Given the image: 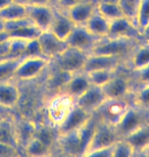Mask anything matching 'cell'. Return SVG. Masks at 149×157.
<instances>
[{
	"instance_id": "cell-1",
	"label": "cell",
	"mask_w": 149,
	"mask_h": 157,
	"mask_svg": "<svg viewBox=\"0 0 149 157\" xmlns=\"http://www.w3.org/2000/svg\"><path fill=\"white\" fill-rule=\"evenodd\" d=\"M142 40L103 37L96 43L89 54L118 56L127 61Z\"/></svg>"
},
{
	"instance_id": "cell-2",
	"label": "cell",
	"mask_w": 149,
	"mask_h": 157,
	"mask_svg": "<svg viewBox=\"0 0 149 157\" xmlns=\"http://www.w3.org/2000/svg\"><path fill=\"white\" fill-rule=\"evenodd\" d=\"M149 122V110L143 109L139 106L133 104L129 105L122 118L120 119L115 128L118 133L120 139L127 137L128 135L138 130L142 125Z\"/></svg>"
},
{
	"instance_id": "cell-3",
	"label": "cell",
	"mask_w": 149,
	"mask_h": 157,
	"mask_svg": "<svg viewBox=\"0 0 149 157\" xmlns=\"http://www.w3.org/2000/svg\"><path fill=\"white\" fill-rule=\"evenodd\" d=\"M50 59L44 56H28L24 57L15 70L14 80L27 82L37 80L49 67Z\"/></svg>"
},
{
	"instance_id": "cell-4",
	"label": "cell",
	"mask_w": 149,
	"mask_h": 157,
	"mask_svg": "<svg viewBox=\"0 0 149 157\" xmlns=\"http://www.w3.org/2000/svg\"><path fill=\"white\" fill-rule=\"evenodd\" d=\"M88 55L89 53L85 52L83 50L69 46L65 51L60 53L57 57L52 59L51 61L60 70L75 74L83 71Z\"/></svg>"
},
{
	"instance_id": "cell-5",
	"label": "cell",
	"mask_w": 149,
	"mask_h": 157,
	"mask_svg": "<svg viewBox=\"0 0 149 157\" xmlns=\"http://www.w3.org/2000/svg\"><path fill=\"white\" fill-rule=\"evenodd\" d=\"M131 103L128 99L107 98L93 114L101 121L116 127Z\"/></svg>"
},
{
	"instance_id": "cell-6",
	"label": "cell",
	"mask_w": 149,
	"mask_h": 157,
	"mask_svg": "<svg viewBox=\"0 0 149 157\" xmlns=\"http://www.w3.org/2000/svg\"><path fill=\"white\" fill-rule=\"evenodd\" d=\"M74 104L75 99L65 94H57L52 96L45 110L46 121L57 128Z\"/></svg>"
},
{
	"instance_id": "cell-7",
	"label": "cell",
	"mask_w": 149,
	"mask_h": 157,
	"mask_svg": "<svg viewBox=\"0 0 149 157\" xmlns=\"http://www.w3.org/2000/svg\"><path fill=\"white\" fill-rule=\"evenodd\" d=\"M120 67L112 80L102 87L103 92L107 98L128 99L129 96L131 95L132 78L120 71Z\"/></svg>"
},
{
	"instance_id": "cell-8",
	"label": "cell",
	"mask_w": 149,
	"mask_h": 157,
	"mask_svg": "<svg viewBox=\"0 0 149 157\" xmlns=\"http://www.w3.org/2000/svg\"><path fill=\"white\" fill-rule=\"evenodd\" d=\"M119 139L120 137L118 133H116L115 127H112V125L108 124H105V122L101 121L99 119L96 130H95V133L93 135V138H92V141L90 143V146L88 148L87 152L85 153V155L91 151H94V150L106 148V147L115 145V143Z\"/></svg>"
},
{
	"instance_id": "cell-9",
	"label": "cell",
	"mask_w": 149,
	"mask_h": 157,
	"mask_svg": "<svg viewBox=\"0 0 149 157\" xmlns=\"http://www.w3.org/2000/svg\"><path fill=\"white\" fill-rule=\"evenodd\" d=\"M101 38L89 32L85 26H75L65 42L68 43L69 46L90 53L92 48L96 45V43Z\"/></svg>"
},
{
	"instance_id": "cell-10",
	"label": "cell",
	"mask_w": 149,
	"mask_h": 157,
	"mask_svg": "<svg viewBox=\"0 0 149 157\" xmlns=\"http://www.w3.org/2000/svg\"><path fill=\"white\" fill-rule=\"evenodd\" d=\"M38 41L42 49L43 56L50 60L57 57L60 53H62L69 47L68 43L65 40L59 39L49 30L42 31L40 36L38 37Z\"/></svg>"
},
{
	"instance_id": "cell-11",
	"label": "cell",
	"mask_w": 149,
	"mask_h": 157,
	"mask_svg": "<svg viewBox=\"0 0 149 157\" xmlns=\"http://www.w3.org/2000/svg\"><path fill=\"white\" fill-rule=\"evenodd\" d=\"M106 37L142 40L141 32L136 26V24L125 17H120L113 21H110L108 34Z\"/></svg>"
},
{
	"instance_id": "cell-12",
	"label": "cell",
	"mask_w": 149,
	"mask_h": 157,
	"mask_svg": "<svg viewBox=\"0 0 149 157\" xmlns=\"http://www.w3.org/2000/svg\"><path fill=\"white\" fill-rule=\"evenodd\" d=\"M107 99L102 87L91 85L80 97L76 99V104L88 113H94L98 107Z\"/></svg>"
},
{
	"instance_id": "cell-13",
	"label": "cell",
	"mask_w": 149,
	"mask_h": 157,
	"mask_svg": "<svg viewBox=\"0 0 149 157\" xmlns=\"http://www.w3.org/2000/svg\"><path fill=\"white\" fill-rule=\"evenodd\" d=\"M90 117L91 113H88L87 111L83 110L75 102L74 106L69 109V111L66 113L65 118L62 119V121L58 124L57 127L58 135L78 131L88 121V118Z\"/></svg>"
},
{
	"instance_id": "cell-14",
	"label": "cell",
	"mask_w": 149,
	"mask_h": 157,
	"mask_svg": "<svg viewBox=\"0 0 149 157\" xmlns=\"http://www.w3.org/2000/svg\"><path fill=\"white\" fill-rule=\"evenodd\" d=\"M27 17L40 30L48 31L51 27L54 7L52 5H27Z\"/></svg>"
},
{
	"instance_id": "cell-15",
	"label": "cell",
	"mask_w": 149,
	"mask_h": 157,
	"mask_svg": "<svg viewBox=\"0 0 149 157\" xmlns=\"http://www.w3.org/2000/svg\"><path fill=\"white\" fill-rule=\"evenodd\" d=\"M49 67L50 70L47 74L45 83H44V89L46 93H49L52 97L60 94L73 74L60 70L54 63H52V61H50Z\"/></svg>"
},
{
	"instance_id": "cell-16",
	"label": "cell",
	"mask_w": 149,
	"mask_h": 157,
	"mask_svg": "<svg viewBox=\"0 0 149 157\" xmlns=\"http://www.w3.org/2000/svg\"><path fill=\"white\" fill-rule=\"evenodd\" d=\"M125 63V59L118 57V56L89 54L86 63L84 65L83 71L89 73L95 70H116V68L123 67Z\"/></svg>"
},
{
	"instance_id": "cell-17",
	"label": "cell",
	"mask_w": 149,
	"mask_h": 157,
	"mask_svg": "<svg viewBox=\"0 0 149 157\" xmlns=\"http://www.w3.org/2000/svg\"><path fill=\"white\" fill-rule=\"evenodd\" d=\"M20 85L14 78L0 83V106L6 110L17 108L20 101Z\"/></svg>"
},
{
	"instance_id": "cell-18",
	"label": "cell",
	"mask_w": 149,
	"mask_h": 157,
	"mask_svg": "<svg viewBox=\"0 0 149 157\" xmlns=\"http://www.w3.org/2000/svg\"><path fill=\"white\" fill-rule=\"evenodd\" d=\"M14 130L15 138H17L18 147L20 150H23L25 146L35 137L36 133V121L32 118L21 117H14Z\"/></svg>"
},
{
	"instance_id": "cell-19",
	"label": "cell",
	"mask_w": 149,
	"mask_h": 157,
	"mask_svg": "<svg viewBox=\"0 0 149 157\" xmlns=\"http://www.w3.org/2000/svg\"><path fill=\"white\" fill-rule=\"evenodd\" d=\"M91 85L92 84L89 80V77H88L87 73H85L83 71H78V73L72 75V77L69 78L68 83L63 87L60 94H65V95L75 99L76 101V99L78 97H80Z\"/></svg>"
},
{
	"instance_id": "cell-20",
	"label": "cell",
	"mask_w": 149,
	"mask_h": 157,
	"mask_svg": "<svg viewBox=\"0 0 149 157\" xmlns=\"http://www.w3.org/2000/svg\"><path fill=\"white\" fill-rule=\"evenodd\" d=\"M96 4L97 0H85L65 11H66L69 17L74 21L76 26H84L96 10Z\"/></svg>"
},
{
	"instance_id": "cell-21",
	"label": "cell",
	"mask_w": 149,
	"mask_h": 157,
	"mask_svg": "<svg viewBox=\"0 0 149 157\" xmlns=\"http://www.w3.org/2000/svg\"><path fill=\"white\" fill-rule=\"evenodd\" d=\"M54 7V6H53ZM76 25L74 24L71 18L69 17L68 13L65 10H60V9L54 7V17H53L51 27L49 31L57 36L59 39L66 40L69 34L72 33L73 29L75 28Z\"/></svg>"
},
{
	"instance_id": "cell-22",
	"label": "cell",
	"mask_w": 149,
	"mask_h": 157,
	"mask_svg": "<svg viewBox=\"0 0 149 157\" xmlns=\"http://www.w3.org/2000/svg\"><path fill=\"white\" fill-rule=\"evenodd\" d=\"M55 147L65 155L81 156V145L78 131L58 135Z\"/></svg>"
},
{
	"instance_id": "cell-23",
	"label": "cell",
	"mask_w": 149,
	"mask_h": 157,
	"mask_svg": "<svg viewBox=\"0 0 149 157\" xmlns=\"http://www.w3.org/2000/svg\"><path fill=\"white\" fill-rule=\"evenodd\" d=\"M98 121H99V118L92 113L91 117L88 118V121L78 130L79 140H80L81 145V156H84L85 153L87 152L88 148H89L92 138H93V135L98 124Z\"/></svg>"
},
{
	"instance_id": "cell-24",
	"label": "cell",
	"mask_w": 149,
	"mask_h": 157,
	"mask_svg": "<svg viewBox=\"0 0 149 157\" xmlns=\"http://www.w3.org/2000/svg\"><path fill=\"white\" fill-rule=\"evenodd\" d=\"M35 137L44 143L47 147L53 150L55 148L56 141H57L58 133L57 128L50 124L49 122H36V133Z\"/></svg>"
},
{
	"instance_id": "cell-25",
	"label": "cell",
	"mask_w": 149,
	"mask_h": 157,
	"mask_svg": "<svg viewBox=\"0 0 149 157\" xmlns=\"http://www.w3.org/2000/svg\"><path fill=\"white\" fill-rule=\"evenodd\" d=\"M129 67L132 71H138L149 64V43L142 42L136 47L132 55L127 60Z\"/></svg>"
},
{
	"instance_id": "cell-26",
	"label": "cell",
	"mask_w": 149,
	"mask_h": 157,
	"mask_svg": "<svg viewBox=\"0 0 149 157\" xmlns=\"http://www.w3.org/2000/svg\"><path fill=\"white\" fill-rule=\"evenodd\" d=\"M109 24L110 21L104 17L96 9L84 26L93 35L99 37V38H103V37H106L107 34H108Z\"/></svg>"
},
{
	"instance_id": "cell-27",
	"label": "cell",
	"mask_w": 149,
	"mask_h": 157,
	"mask_svg": "<svg viewBox=\"0 0 149 157\" xmlns=\"http://www.w3.org/2000/svg\"><path fill=\"white\" fill-rule=\"evenodd\" d=\"M122 139L128 141L134 147L136 152L135 155H138L149 145V122Z\"/></svg>"
},
{
	"instance_id": "cell-28",
	"label": "cell",
	"mask_w": 149,
	"mask_h": 157,
	"mask_svg": "<svg viewBox=\"0 0 149 157\" xmlns=\"http://www.w3.org/2000/svg\"><path fill=\"white\" fill-rule=\"evenodd\" d=\"M0 142L18 147L14 130V117L11 115L3 117L0 119Z\"/></svg>"
},
{
	"instance_id": "cell-29",
	"label": "cell",
	"mask_w": 149,
	"mask_h": 157,
	"mask_svg": "<svg viewBox=\"0 0 149 157\" xmlns=\"http://www.w3.org/2000/svg\"><path fill=\"white\" fill-rule=\"evenodd\" d=\"M27 17V5L11 2L0 9V18L3 21L18 20Z\"/></svg>"
},
{
	"instance_id": "cell-30",
	"label": "cell",
	"mask_w": 149,
	"mask_h": 157,
	"mask_svg": "<svg viewBox=\"0 0 149 157\" xmlns=\"http://www.w3.org/2000/svg\"><path fill=\"white\" fill-rule=\"evenodd\" d=\"M23 58L24 57H6L0 59V83L14 78L15 70Z\"/></svg>"
},
{
	"instance_id": "cell-31",
	"label": "cell",
	"mask_w": 149,
	"mask_h": 157,
	"mask_svg": "<svg viewBox=\"0 0 149 157\" xmlns=\"http://www.w3.org/2000/svg\"><path fill=\"white\" fill-rule=\"evenodd\" d=\"M25 155L28 156H48L52 154V150L42 143L39 139L34 137L23 149Z\"/></svg>"
},
{
	"instance_id": "cell-32",
	"label": "cell",
	"mask_w": 149,
	"mask_h": 157,
	"mask_svg": "<svg viewBox=\"0 0 149 157\" xmlns=\"http://www.w3.org/2000/svg\"><path fill=\"white\" fill-rule=\"evenodd\" d=\"M7 33L9 35V38H18V39H24L29 41V40L37 39L40 36V34L42 33V30H40L34 24H30Z\"/></svg>"
},
{
	"instance_id": "cell-33",
	"label": "cell",
	"mask_w": 149,
	"mask_h": 157,
	"mask_svg": "<svg viewBox=\"0 0 149 157\" xmlns=\"http://www.w3.org/2000/svg\"><path fill=\"white\" fill-rule=\"evenodd\" d=\"M119 68H116V70H95L87 73V75L92 85L103 87L113 78Z\"/></svg>"
},
{
	"instance_id": "cell-34",
	"label": "cell",
	"mask_w": 149,
	"mask_h": 157,
	"mask_svg": "<svg viewBox=\"0 0 149 157\" xmlns=\"http://www.w3.org/2000/svg\"><path fill=\"white\" fill-rule=\"evenodd\" d=\"M96 9L108 21H113V20H116V18L124 17L122 9H120V5L116 4V3L102 2V1H98L97 0Z\"/></svg>"
},
{
	"instance_id": "cell-35",
	"label": "cell",
	"mask_w": 149,
	"mask_h": 157,
	"mask_svg": "<svg viewBox=\"0 0 149 157\" xmlns=\"http://www.w3.org/2000/svg\"><path fill=\"white\" fill-rule=\"evenodd\" d=\"M140 2L141 0H120L119 2V5L120 9H122L124 17L129 18L130 21H134L135 24H136V20H137V14L139 10V6H140Z\"/></svg>"
},
{
	"instance_id": "cell-36",
	"label": "cell",
	"mask_w": 149,
	"mask_h": 157,
	"mask_svg": "<svg viewBox=\"0 0 149 157\" xmlns=\"http://www.w3.org/2000/svg\"><path fill=\"white\" fill-rule=\"evenodd\" d=\"M135 153L134 147L125 139H119L113 145L112 157H131Z\"/></svg>"
},
{
	"instance_id": "cell-37",
	"label": "cell",
	"mask_w": 149,
	"mask_h": 157,
	"mask_svg": "<svg viewBox=\"0 0 149 157\" xmlns=\"http://www.w3.org/2000/svg\"><path fill=\"white\" fill-rule=\"evenodd\" d=\"M133 104L149 110V84L139 87L133 96Z\"/></svg>"
},
{
	"instance_id": "cell-38",
	"label": "cell",
	"mask_w": 149,
	"mask_h": 157,
	"mask_svg": "<svg viewBox=\"0 0 149 157\" xmlns=\"http://www.w3.org/2000/svg\"><path fill=\"white\" fill-rule=\"evenodd\" d=\"M28 40L18 38H9V52L8 57L18 58L24 57Z\"/></svg>"
},
{
	"instance_id": "cell-39",
	"label": "cell",
	"mask_w": 149,
	"mask_h": 157,
	"mask_svg": "<svg viewBox=\"0 0 149 157\" xmlns=\"http://www.w3.org/2000/svg\"><path fill=\"white\" fill-rule=\"evenodd\" d=\"M149 24V0H141L137 14L136 25L140 32Z\"/></svg>"
},
{
	"instance_id": "cell-40",
	"label": "cell",
	"mask_w": 149,
	"mask_h": 157,
	"mask_svg": "<svg viewBox=\"0 0 149 157\" xmlns=\"http://www.w3.org/2000/svg\"><path fill=\"white\" fill-rule=\"evenodd\" d=\"M28 56H43L42 49H41L38 38L28 41L24 57H28Z\"/></svg>"
},
{
	"instance_id": "cell-41",
	"label": "cell",
	"mask_w": 149,
	"mask_h": 157,
	"mask_svg": "<svg viewBox=\"0 0 149 157\" xmlns=\"http://www.w3.org/2000/svg\"><path fill=\"white\" fill-rule=\"evenodd\" d=\"M132 75L134 76L135 81L140 85V87L149 84V64L141 70L132 71Z\"/></svg>"
},
{
	"instance_id": "cell-42",
	"label": "cell",
	"mask_w": 149,
	"mask_h": 157,
	"mask_svg": "<svg viewBox=\"0 0 149 157\" xmlns=\"http://www.w3.org/2000/svg\"><path fill=\"white\" fill-rule=\"evenodd\" d=\"M21 155L20 149L10 144L0 142V157H14Z\"/></svg>"
},
{
	"instance_id": "cell-43",
	"label": "cell",
	"mask_w": 149,
	"mask_h": 157,
	"mask_svg": "<svg viewBox=\"0 0 149 157\" xmlns=\"http://www.w3.org/2000/svg\"><path fill=\"white\" fill-rule=\"evenodd\" d=\"M113 154V145L106 148H101L87 153L85 156H97V157H112Z\"/></svg>"
},
{
	"instance_id": "cell-44",
	"label": "cell",
	"mask_w": 149,
	"mask_h": 157,
	"mask_svg": "<svg viewBox=\"0 0 149 157\" xmlns=\"http://www.w3.org/2000/svg\"><path fill=\"white\" fill-rule=\"evenodd\" d=\"M82 1H85V0H58L53 6L60 9V10H68L69 7H72V6L78 4V3Z\"/></svg>"
},
{
	"instance_id": "cell-45",
	"label": "cell",
	"mask_w": 149,
	"mask_h": 157,
	"mask_svg": "<svg viewBox=\"0 0 149 157\" xmlns=\"http://www.w3.org/2000/svg\"><path fill=\"white\" fill-rule=\"evenodd\" d=\"M29 4H34V5H51V0H29Z\"/></svg>"
},
{
	"instance_id": "cell-46",
	"label": "cell",
	"mask_w": 149,
	"mask_h": 157,
	"mask_svg": "<svg viewBox=\"0 0 149 157\" xmlns=\"http://www.w3.org/2000/svg\"><path fill=\"white\" fill-rule=\"evenodd\" d=\"M141 39L143 42L149 43V24L144 28L143 31L141 32Z\"/></svg>"
},
{
	"instance_id": "cell-47",
	"label": "cell",
	"mask_w": 149,
	"mask_h": 157,
	"mask_svg": "<svg viewBox=\"0 0 149 157\" xmlns=\"http://www.w3.org/2000/svg\"><path fill=\"white\" fill-rule=\"evenodd\" d=\"M8 39H9V35L5 30L2 31V32H0V44L5 42V41H7Z\"/></svg>"
},
{
	"instance_id": "cell-48",
	"label": "cell",
	"mask_w": 149,
	"mask_h": 157,
	"mask_svg": "<svg viewBox=\"0 0 149 157\" xmlns=\"http://www.w3.org/2000/svg\"><path fill=\"white\" fill-rule=\"evenodd\" d=\"M12 0H0V9L5 7L6 5H8L9 3H11Z\"/></svg>"
},
{
	"instance_id": "cell-49",
	"label": "cell",
	"mask_w": 149,
	"mask_h": 157,
	"mask_svg": "<svg viewBox=\"0 0 149 157\" xmlns=\"http://www.w3.org/2000/svg\"><path fill=\"white\" fill-rule=\"evenodd\" d=\"M138 155H145V156H149V145L145 148L143 151H141L140 153H139Z\"/></svg>"
},
{
	"instance_id": "cell-50",
	"label": "cell",
	"mask_w": 149,
	"mask_h": 157,
	"mask_svg": "<svg viewBox=\"0 0 149 157\" xmlns=\"http://www.w3.org/2000/svg\"><path fill=\"white\" fill-rule=\"evenodd\" d=\"M12 2L20 3V4H24V5H28V4H29V0H12Z\"/></svg>"
},
{
	"instance_id": "cell-51",
	"label": "cell",
	"mask_w": 149,
	"mask_h": 157,
	"mask_svg": "<svg viewBox=\"0 0 149 157\" xmlns=\"http://www.w3.org/2000/svg\"><path fill=\"white\" fill-rule=\"evenodd\" d=\"M98 1H102V2H108V3H116V4H119L120 0H98Z\"/></svg>"
},
{
	"instance_id": "cell-52",
	"label": "cell",
	"mask_w": 149,
	"mask_h": 157,
	"mask_svg": "<svg viewBox=\"0 0 149 157\" xmlns=\"http://www.w3.org/2000/svg\"><path fill=\"white\" fill-rule=\"evenodd\" d=\"M5 28H4V21H3L1 18H0V32H2V31H4Z\"/></svg>"
},
{
	"instance_id": "cell-53",
	"label": "cell",
	"mask_w": 149,
	"mask_h": 157,
	"mask_svg": "<svg viewBox=\"0 0 149 157\" xmlns=\"http://www.w3.org/2000/svg\"><path fill=\"white\" fill-rule=\"evenodd\" d=\"M57 1H58V0H51V5L53 6V5H54V4H55V3H56V2H57Z\"/></svg>"
},
{
	"instance_id": "cell-54",
	"label": "cell",
	"mask_w": 149,
	"mask_h": 157,
	"mask_svg": "<svg viewBox=\"0 0 149 157\" xmlns=\"http://www.w3.org/2000/svg\"><path fill=\"white\" fill-rule=\"evenodd\" d=\"M1 117H2V115H0V119H1Z\"/></svg>"
},
{
	"instance_id": "cell-55",
	"label": "cell",
	"mask_w": 149,
	"mask_h": 157,
	"mask_svg": "<svg viewBox=\"0 0 149 157\" xmlns=\"http://www.w3.org/2000/svg\"><path fill=\"white\" fill-rule=\"evenodd\" d=\"M0 59H2V58H1V57H0Z\"/></svg>"
}]
</instances>
